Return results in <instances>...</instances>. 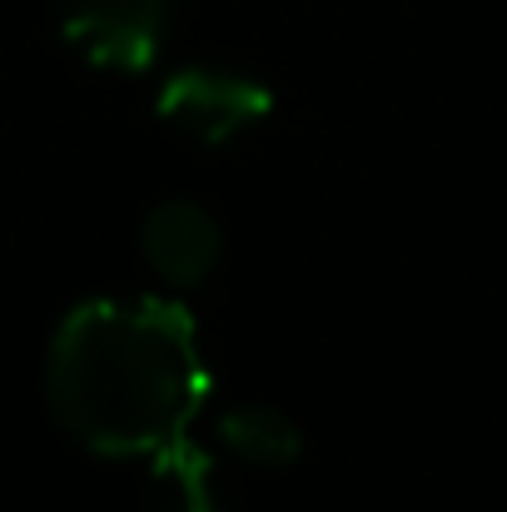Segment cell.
Wrapping results in <instances>:
<instances>
[{
  "label": "cell",
  "mask_w": 507,
  "mask_h": 512,
  "mask_svg": "<svg viewBox=\"0 0 507 512\" xmlns=\"http://www.w3.org/2000/svg\"><path fill=\"white\" fill-rule=\"evenodd\" d=\"M204 348L174 299H90L65 314L45 358V403L90 453L150 458L189 438L204 408Z\"/></svg>",
  "instance_id": "cell-1"
},
{
  "label": "cell",
  "mask_w": 507,
  "mask_h": 512,
  "mask_svg": "<svg viewBox=\"0 0 507 512\" xmlns=\"http://www.w3.org/2000/svg\"><path fill=\"white\" fill-rule=\"evenodd\" d=\"M269 110H274V95L259 80L234 75V70H214V65L174 70L155 95L160 125L194 140V145H229L234 135L254 130Z\"/></svg>",
  "instance_id": "cell-2"
},
{
  "label": "cell",
  "mask_w": 507,
  "mask_h": 512,
  "mask_svg": "<svg viewBox=\"0 0 507 512\" xmlns=\"http://www.w3.org/2000/svg\"><path fill=\"white\" fill-rule=\"evenodd\" d=\"M55 20L65 45L95 65L120 75H145L165 50V0H55Z\"/></svg>",
  "instance_id": "cell-3"
},
{
  "label": "cell",
  "mask_w": 507,
  "mask_h": 512,
  "mask_svg": "<svg viewBox=\"0 0 507 512\" xmlns=\"http://www.w3.org/2000/svg\"><path fill=\"white\" fill-rule=\"evenodd\" d=\"M140 254L169 289H194L219 269L224 229L199 199H165L145 214Z\"/></svg>",
  "instance_id": "cell-4"
},
{
  "label": "cell",
  "mask_w": 507,
  "mask_h": 512,
  "mask_svg": "<svg viewBox=\"0 0 507 512\" xmlns=\"http://www.w3.org/2000/svg\"><path fill=\"white\" fill-rule=\"evenodd\" d=\"M145 493L155 512H229L219 468L194 438H179L145 458Z\"/></svg>",
  "instance_id": "cell-5"
},
{
  "label": "cell",
  "mask_w": 507,
  "mask_h": 512,
  "mask_svg": "<svg viewBox=\"0 0 507 512\" xmlns=\"http://www.w3.org/2000/svg\"><path fill=\"white\" fill-rule=\"evenodd\" d=\"M219 443L249 463V468H264V473H284L304 458V433L299 423L284 413V408H269V403H239L229 408L219 423H214Z\"/></svg>",
  "instance_id": "cell-6"
}]
</instances>
